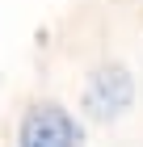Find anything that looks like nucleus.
<instances>
[{
  "label": "nucleus",
  "instance_id": "f03ea898",
  "mask_svg": "<svg viewBox=\"0 0 143 147\" xmlns=\"http://www.w3.org/2000/svg\"><path fill=\"white\" fill-rule=\"evenodd\" d=\"M135 105V76L122 63H105L88 76L84 84V109L101 122H114Z\"/></svg>",
  "mask_w": 143,
  "mask_h": 147
},
{
  "label": "nucleus",
  "instance_id": "f257e3e1",
  "mask_svg": "<svg viewBox=\"0 0 143 147\" xmlns=\"http://www.w3.org/2000/svg\"><path fill=\"white\" fill-rule=\"evenodd\" d=\"M84 130L63 105H30L17 122V147H80Z\"/></svg>",
  "mask_w": 143,
  "mask_h": 147
}]
</instances>
